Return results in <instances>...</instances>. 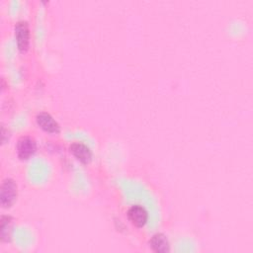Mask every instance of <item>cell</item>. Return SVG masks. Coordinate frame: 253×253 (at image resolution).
Returning a JSON list of instances; mask_svg holds the SVG:
<instances>
[{
    "mask_svg": "<svg viewBox=\"0 0 253 253\" xmlns=\"http://www.w3.org/2000/svg\"><path fill=\"white\" fill-rule=\"evenodd\" d=\"M151 249L156 253H166L170 250V244L163 233H155L149 240Z\"/></svg>",
    "mask_w": 253,
    "mask_h": 253,
    "instance_id": "cell-7",
    "label": "cell"
},
{
    "mask_svg": "<svg viewBox=\"0 0 253 253\" xmlns=\"http://www.w3.org/2000/svg\"><path fill=\"white\" fill-rule=\"evenodd\" d=\"M18 195V187L13 179H5L1 185L0 200L4 208H10L16 201Z\"/></svg>",
    "mask_w": 253,
    "mask_h": 253,
    "instance_id": "cell-1",
    "label": "cell"
},
{
    "mask_svg": "<svg viewBox=\"0 0 253 253\" xmlns=\"http://www.w3.org/2000/svg\"><path fill=\"white\" fill-rule=\"evenodd\" d=\"M69 151L83 164H88L92 160V152L90 148L82 142H73L70 144Z\"/></svg>",
    "mask_w": 253,
    "mask_h": 253,
    "instance_id": "cell-6",
    "label": "cell"
},
{
    "mask_svg": "<svg viewBox=\"0 0 253 253\" xmlns=\"http://www.w3.org/2000/svg\"><path fill=\"white\" fill-rule=\"evenodd\" d=\"M12 222L13 219L9 215L1 216V240L9 241L12 232Z\"/></svg>",
    "mask_w": 253,
    "mask_h": 253,
    "instance_id": "cell-8",
    "label": "cell"
},
{
    "mask_svg": "<svg viewBox=\"0 0 253 253\" xmlns=\"http://www.w3.org/2000/svg\"><path fill=\"white\" fill-rule=\"evenodd\" d=\"M127 217L134 226L142 227L147 222L148 213L147 211L142 206L134 205L128 209Z\"/></svg>",
    "mask_w": 253,
    "mask_h": 253,
    "instance_id": "cell-4",
    "label": "cell"
},
{
    "mask_svg": "<svg viewBox=\"0 0 253 253\" xmlns=\"http://www.w3.org/2000/svg\"><path fill=\"white\" fill-rule=\"evenodd\" d=\"M15 37L19 50L21 52H26L30 45V30L26 21H20L16 24Z\"/></svg>",
    "mask_w": 253,
    "mask_h": 253,
    "instance_id": "cell-2",
    "label": "cell"
},
{
    "mask_svg": "<svg viewBox=\"0 0 253 253\" xmlns=\"http://www.w3.org/2000/svg\"><path fill=\"white\" fill-rule=\"evenodd\" d=\"M38 126L46 132L49 133H57L60 130V126L58 123L48 114L45 112H42L38 114L36 118Z\"/></svg>",
    "mask_w": 253,
    "mask_h": 253,
    "instance_id": "cell-5",
    "label": "cell"
},
{
    "mask_svg": "<svg viewBox=\"0 0 253 253\" xmlns=\"http://www.w3.org/2000/svg\"><path fill=\"white\" fill-rule=\"evenodd\" d=\"M37 149L36 141L30 136H22L17 143V154L22 160L29 159Z\"/></svg>",
    "mask_w": 253,
    "mask_h": 253,
    "instance_id": "cell-3",
    "label": "cell"
}]
</instances>
